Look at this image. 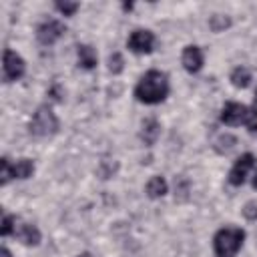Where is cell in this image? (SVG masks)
Here are the masks:
<instances>
[{
    "mask_svg": "<svg viewBox=\"0 0 257 257\" xmlns=\"http://www.w3.org/2000/svg\"><path fill=\"white\" fill-rule=\"evenodd\" d=\"M2 70H4V80L12 82V80L22 78V74L26 70V64H24V60L14 50L6 48L4 50V60H2Z\"/></svg>",
    "mask_w": 257,
    "mask_h": 257,
    "instance_id": "cell-5",
    "label": "cell"
},
{
    "mask_svg": "<svg viewBox=\"0 0 257 257\" xmlns=\"http://www.w3.org/2000/svg\"><path fill=\"white\" fill-rule=\"evenodd\" d=\"M167 181L163 177H153L149 183H147V195L151 199H159V197H165L167 195Z\"/></svg>",
    "mask_w": 257,
    "mask_h": 257,
    "instance_id": "cell-13",
    "label": "cell"
},
{
    "mask_svg": "<svg viewBox=\"0 0 257 257\" xmlns=\"http://www.w3.org/2000/svg\"><path fill=\"white\" fill-rule=\"evenodd\" d=\"M126 44L135 54H149L155 46V34L151 30H143V28L133 30Z\"/></svg>",
    "mask_w": 257,
    "mask_h": 257,
    "instance_id": "cell-6",
    "label": "cell"
},
{
    "mask_svg": "<svg viewBox=\"0 0 257 257\" xmlns=\"http://www.w3.org/2000/svg\"><path fill=\"white\" fill-rule=\"evenodd\" d=\"M14 237L20 239L24 245H38V243H40V231H38L36 225H32V223H22V221H18V223H16V229H14Z\"/></svg>",
    "mask_w": 257,
    "mask_h": 257,
    "instance_id": "cell-10",
    "label": "cell"
},
{
    "mask_svg": "<svg viewBox=\"0 0 257 257\" xmlns=\"http://www.w3.org/2000/svg\"><path fill=\"white\" fill-rule=\"evenodd\" d=\"M221 122L229 126L245 124L251 133H257V108L245 106L239 102H227L221 110Z\"/></svg>",
    "mask_w": 257,
    "mask_h": 257,
    "instance_id": "cell-3",
    "label": "cell"
},
{
    "mask_svg": "<svg viewBox=\"0 0 257 257\" xmlns=\"http://www.w3.org/2000/svg\"><path fill=\"white\" fill-rule=\"evenodd\" d=\"M16 223H18V219H16V217H12V215H4V217H2V225H0V233H2L4 237L14 235Z\"/></svg>",
    "mask_w": 257,
    "mask_h": 257,
    "instance_id": "cell-17",
    "label": "cell"
},
{
    "mask_svg": "<svg viewBox=\"0 0 257 257\" xmlns=\"http://www.w3.org/2000/svg\"><path fill=\"white\" fill-rule=\"evenodd\" d=\"M243 215H245V219L255 221V219H257V201H249V203H245V207H243Z\"/></svg>",
    "mask_w": 257,
    "mask_h": 257,
    "instance_id": "cell-22",
    "label": "cell"
},
{
    "mask_svg": "<svg viewBox=\"0 0 257 257\" xmlns=\"http://www.w3.org/2000/svg\"><path fill=\"white\" fill-rule=\"evenodd\" d=\"M233 145H235V137L225 135V137H219V141H217L215 149H217L219 153H229V151L233 149Z\"/></svg>",
    "mask_w": 257,
    "mask_h": 257,
    "instance_id": "cell-18",
    "label": "cell"
},
{
    "mask_svg": "<svg viewBox=\"0 0 257 257\" xmlns=\"http://www.w3.org/2000/svg\"><path fill=\"white\" fill-rule=\"evenodd\" d=\"M249 80H251V72H249V68H245V66H237V68L231 72V82H233V86H237V88H245V86L249 84Z\"/></svg>",
    "mask_w": 257,
    "mask_h": 257,
    "instance_id": "cell-15",
    "label": "cell"
},
{
    "mask_svg": "<svg viewBox=\"0 0 257 257\" xmlns=\"http://www.w3.org/2000/svg\"><path fill=\"white\" fill-rule=\"evenodd\" d=\"M96 52H94V48L92 46H88V44H80L78 46V64L82 66V68H86V70H90V68H94L96 66Z\"/></svg>",
    "mask_w": 257,
    "mask_h": 257,
    "instance_id": "cell-11",
    "label": "cell"
},
{
    "mask_svg": "<svg viewBox=\"0 0 257 257\" xmlns=\"http://www.w3.org/2000/svg\"><path fill=\"white\" fill-rule=\"evenodd\" d=\"M181 62L185 66L187 72H199L201 66H203V52L199 46H187L183 50V56H181Z\"/></svg>",
    "mask_w": 257,
    "mask_h": 257,
    "instance_id": "cell-9",
    "label": "cell"
},
{
    "mask_svg": "<svg viewBox=\"0 0 257 257\" xmlns=\"http://www.w3.org/2000/svg\"><path fill=\"white\" fill-rule=\"evenodd\" d=\"M108 70H110L112 74H118V72L122 70V56H120L118 52H114V54L108 58Z\"/></svg>",
    "mask_w": 257,
    "mask_h": 257,
    "instance_id": "cell-21",
    "label": "cell"
},
{
    "mask_svg": "<svg viewBox=\"0 0 257 257\" xmlns=\"http://www.w3.org/2000/svg\"><path fill=\"white\" fill-rule=\"evenodd\" d=\"M159 133H161V126H159V122L155 120V118H147L145 122H143V131H141V139L147 143V145H153L155 141H157V137H159Z\"/></svg>",
    "mask_w": 257,
    "mask_h": 257,
    "instance_id": "cell-12",
    "label": "cell"
},
{
    "mask_svg": "<svg viewBox=\"0 0 257 257\" xmlns=\"http://www.w3.org/2000/svg\"><path fill=\"white\" fill-rule=\"evenodd\" d=\"M253 187L257 189V169H255V173H253Z\"/></svg>",
    "mask_w": 257,
    "mask_h": 257,
    "instance_id": "cell-24",
    "label": "cell"
},
{
    "mask_svg": "<svg viewBox=\"0 0 257 257\" xmlns=\"http://www.w3.org/2000/svg\"><path fill=\"white\" fill-rule=\"evenodd\" d=\"M58 131V118L48 106H40L32 120H30V133L34 137H50Z\"/></svg>",
    "mask_w": 257,
    "mask_h": 257,
    "instance_id": "cell-4",
    "label": "cell"
},
{
    "mask_svg": "<svg viewBox=\"0 0 257 257\" xmlns=\"http://www.w3.org/2000/svg\"><path fill=\"white\" fill-rule=\"evenodd\" d=\"M209 24H211V28H213L215 32H221L223 28L229 26V18H225V16H221V14H215V16L209 20Z\"/></svg>",
    "mask_w": 257,
    "mask_h": 257,
    "instance_id": "cell-19",
    "label": "cell"
},
{
    "mask_svg": "<svg viewBox=\"0 0 257 257\" xmlns=\"http://www.w3.org/2000/svg\"><path fill=\"white\" fill-rule=\"evenodd\" d=\"M167 94H169V80H167V74L161 70H149L145 76H141L135 88V96L145 104L163 102Z\"/></svg>",
    "mask_w": 257,
    "mask_h": 257,
    "instance_id": "cell-1",
    "label": "cell"
},
{
    "mask_svg": "<svg viewBox=\"0 0 257 257\" xmlns=\"http://www.w3.org/2000/svg\"><path fill=\"white\" fill-rule=\"evenodd\" d=\"M255 104H257V90H255Z\"/></svg>",
    "mask_w": 257,
    "mask_h": 257,
    "instance_id": "cell-26",
    "label": "cell"
},
{
    "mask_svg": "<svg viewBox=\"0 0 257 257\" xmlns=\"http://www.w3.org/2000/svg\"><path fill=\"white\" fill-rule=\"evenodd\" d=\"M0 257H12V255H10V251H8L6 247H2V249H0Z\"/></svg>",
    "mask_w": 257,
    "mask_h": 257,
    "instance_id": "cell-23",
    "label": "cell"
},
{
    "mask_svg": "<svg viewBox=\"0 0 257 257\" xmlns=\"http://www.w3.org/2000/svg\"><path fill=\"white\" fill-rule=\"evenodd\" d=\"M10 179H14V165H10V161L4 157L0 161V183L6 185Z\"/></svg>",
    "mask_w": 257,
    "mask_h": 257,
    "instance_id": "cell-16",
    "label": "cell"
},
{
    "mask_svg": "<svg viewBox=\"0 0 257 257\" xmlns=\"http://www.w3.org/2000/svg\"><path fill=\"white\" fill-rule=\"evenodd\" d=\"M56 10L62 12L64 16H72L78 10V4L76 2H56Z\"/></svg>",
    "mask_w": 257,
    "mask_h": 257,
    "instance_id": "cell-20",
    "label": "cell"
},
{
    "mask_svg": "<svg viewBox=\"0 0 257 257\" xmlns=\"http://www.w3.org/2000/svg\"><path fill=\"white\" fill-rule=\"evenodd\" d=\"M34 173V163L30 159H20L14 163V179H28Z\"/></svg>",
    "mask_w": 257,
    "mask_h": 257,
    "instance_id": "cell-14",
    "label": "cell"
},
{
    "mask_svg": "<svg viewBox=\"0 0 257 257\" xmlns=\"http://www.w3.org/2000/svg\"><path fill=\"white\" fill-rule=\"evenodd\" d=\"M253 163H255V157H253L251 153L241 155V157L235 161V165L231 167V171H229V183L235 185V187L243 185L245 179H247V175H249V171L253 169Z\"/></svg>",
    "mask_w": 257,
    "mask_h": 257,
    "instance_id": "cell-8",
    "label": "cell"
},
{
    "mask_svg": "<svg viewBox=\"0 0 257 257\" xmlns=\"http://www.w3.org/2000/svg\"><path fill=\"white\" fill-rule=\"evenodd\" d=\"M245 241V233L239 227H223L217 231L213 239L215 257H237L241 245Z\"/></svg>",
    "mask_w": 257,
    "mask_h": 257,
    "instance_id": "cell-2",
    "label": "cell"
},
{
    "mask_svg": "<svg viewBox=\"0 0 257 257\" xmlns=\"http://www.w3.org/2000/svg\"><path fill=\"white\" fill-rule=\"evenodd\" d=\"M78 257H90V255H88V253H82V255H78Z\"/></svg>",
    "mask_w": 257,
    "mask_h": 257,
    "instance_id": "cell-25",
    "label": "cell"
},
{
    "mask_svg": "<svg viewBox=\"0 0 257 257\" xmlns=\"http://www.w3.org/2000/svg\"><path fill=\"white\" fill-rule=\"evenodd\" d=\"M66 32V28L58 22V20H44L38 28H36V38L40 44L50 46L54 44L58 38H62V34Z\"/></svg>",
    "mask_w": 257,
    "mask_h": 257,
    "instance_id": "cell-7",
    "label": "cell"
}]
</instances>
